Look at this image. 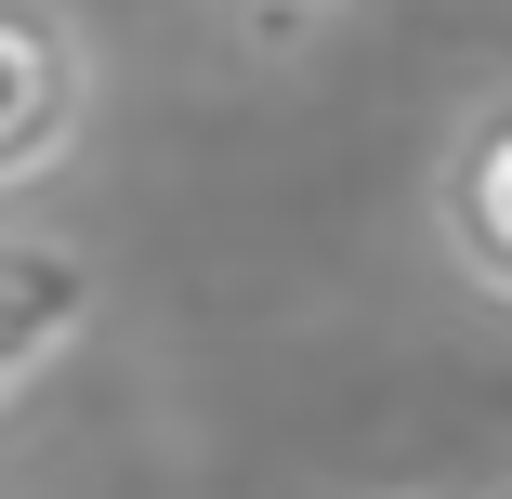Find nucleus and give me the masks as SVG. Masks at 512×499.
<instances>
[{
    "label": "nucleus",
    "instance_id": "f257e3e1",
    "mask_svg": "<svg viewBox=\"0 0 512 499\" xmlns=\"http://www.w3.org/2000/svg\"><path fill=\"white\" fill-rule=\"evenodd\" d=\"M92 132V40L79 14H40V0H0V197H27L79 158Z\"/></svg>",
    "mask_w": 512,
    "mask_h": 499
},
{
    "label": "nucleus",
    "instance_id": "f03ea898",
    "mask_svg": "<svg viewBox=\"0 0 512 499\" xmlns=\"http://www.w3.org/2000/svg\"><path fill=\"white\" fill-rule=\"evenodd\" d=\"M92 316H106V263H92L66 224H27V211H0V408L66 368L92 342Z\"/></svg>",
    "mask_w": 512,
    "mask_h": 499
},
{
    "label": "nucleus",
    "instance_id": "7ed1b4c3",
    "mask_svg": "<svg viewBox=\"0 0 512 499\" xmlns=\"http://www.w3.org/2000/svg\"><path fill=\"white\" fill-rule=\"evenodd\" d=\"M434 250H447L460 289H486L512 316V79L473 92L434 145Z\"/></svg>",
    "mask_w": 512,
    "mask_h": 499
},
{
    "label": "nucleus",
    "instance_id": "20e7f679",
    "mask_svg": "<svg viewBox=\"0 0 512 499\" xmlns=\"http://www.w3.org/2000/svg\"><path fill=\"white\" fill-rule=\"evenodd\" d=\"M394 499H460V486H394Z\"/></svg>",
    "mask_w": 512,
    "mask_h": 499
}]
</instances>
